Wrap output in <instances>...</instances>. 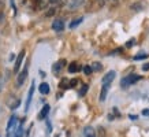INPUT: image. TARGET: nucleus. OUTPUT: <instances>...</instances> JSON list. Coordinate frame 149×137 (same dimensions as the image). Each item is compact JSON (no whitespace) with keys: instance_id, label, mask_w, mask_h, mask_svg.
Here are the masks:
<instances>
[{"instance_id":"f3484780","label":"nucleus","mask_w":149,"mask_h":137,"mask_svg":"<svg viewBox=\"0 0 149 137\" xmlns=\"http://www.w3.org/2000/svg\"><path fill=\"white\" fill-rule=\"evenodd\" d=\"M60 88H62V89L70 88V80H67V78H63V80L60 81Z\"/></svg>"},{"instance_id":"c756f323","label":"nucleus","mask_w":149,"mask_h":137,"mask_svg":"<svg viewBox=\"0 0 149 137\" xmlns=\"http://www.w3.org/2000/svg\"><path fill=\"white\" fill-rule=\"evenodd\" d=\"M6 137H11V132H8V133H7V136H6Z\"/></svg>"},{"instance_id":"a878e982","label":"nucleus","mask_w":149,"mask_h":137,"mask_svg":"<svg viewBox=\"0 0 149 137\" xmlns=\"http://www.w3.org/2000/svg\"><path fill=\"white\" fill-rule=\"evenodd\" d=\"M11 7L14 8V13L17 14V8H15V1H14V0H11Z\"/></svg>"},{"instance_id":"0eeeda50","label":"nucleus","mask_w":149,"mask_h":137,"mask_svg":"<svg viewBox=\"0 0 149 137\" xmlns=\"http://www.w3.org/2000/svg\"><path fill=\"white\" fill-rule=\"evenodd\" d=\"M145 7H146V3H145V1H137V3H133V4H131V10L136 11V13L142 11Z\"/></svg>"},{"instance_id":"6ab92c4d","label":"nucleus","mask_w":149,"mask_h":137,"mask_svg":"<svg viewBox=\"0 0 149 137\" xmlns=\"http://www.w3.org/2000/svg\"><path fill=\"white\" fill-rule=\"evenodd\" d=\"M148 58V55L146 54H138L134 56V60H141V59H146Z\"/></svg>"},{"instance_id":"20e7f679","label":"nucleus","mask_w":149,"mask_h":137,"mask_svg":"<svg viewBox=\"0 0 149 137\" xmlns=\"http://www.w3.org/2000/svg\"><path fill=\"white\" fill-rule=\"evenodd\" d=\"M115 75H116V73H115L113 70L108 71V73H107V74H105V75L103 77V80H101V84H103V85H111V82L113 81Z\"/></svg>"},{"instance_id":"4be33fe9","label":"nucleus","mask_w":149,"mask_h":137,"mask_svg":"<svg viewBox=\"0 0 149 137\" xmlns=\"http://www.w3.org/2000/svg\"><path fill=\"white\" fill-rule=\"evenodd\" d=\"M134 44H136V38H130V40L127 41L126 47H127V48H130V47H133V45H134Z\"/></svg>"},{"instance_id":"a211bd4d","label":"nucleus","mask_w":149,"mask_h":137,"mask_svg":"<svg viewBox=\"0 0 149 137\" xmlns=\"http://www.w3.org/2000/svg\"><path fill=\"white\" fill-rule=\"evenodd\" d=\"M84 73H85L86 75H89V74L93 73V68H92V66H85V67H84Z\"/></svg>"},{"instance_id":"39448f33","label":"nucleus","mask_w":149,"mask_h":137,"mask_svg":"<svg viewBox=\"0 0 149 137\" xmlns=\"http://www.w3.org/2000/svg\"><path fill=\"white\" fill-rule=\"evenodd\" d=\"M33 93H34V81L32 82V87L27 92V99H26V103H25V113H27V110L30 107V103H32V99H33Z\"/></svg>"},{"instance_id":"f8f14e48","label":"nucleus","mask_w":149,"mask_h":137,"mask_svg":"<svg viewBox=\"0 0 149 137\" xmlns=\"http://www.w3.org/2000/svg\"><path fill=\"white\" fill-rule=\"evenodd\" d=\"M78 70H79V66H78L77 62L70 63V66H68V71H70V73H77Z\"/></svg>"},{"instance_id":"aec40b11","label":"nucleus","mask_w":149,"mask_h":137,"mask_svg":"<svg viewBox=\"0 0 149 137\" xmlns=\"http://www.w3.org/2000/svg\"><path fill=\"white\" fill-rule=\"evenodd\" d=\"M92 68H93V71H99V70H101V64L95 62V63L92 64Z\"/></svg>"},{"instance_id":"412c9836","label":"nucleus","mask_w":149,"mask_h":137,"mask_svg":"<svg viewBox=\"0 0 149 137\" xmlns=\"http://www.w3.org/2000/svg\"><path fill=\"white\" fill-rule=\"evenodd\" d=\"M19 104H21V100H15L13 104H11V107H10V108H11V110H17L19 107Z\"/></svg>"},{"instance_id":"cd10ccee","label":"nucleus","mask_w":149,"mask_h":137,"mask_svg":"<svg viewBox=\"0 0 149 137\" xmlns=\"http://www.w3.org/2000/svg\"><path fill=\"white\" fill-rule=\"evenodd\" d=\"M129 118H130V119H133V121H134V119H137V118H138V117H137V115H129Z\"/></svg>"},{"instance_id":"dca6fc26","label":"nucleus","mask_w":149,"mask_h":137,"mask_svg":"<svg viewBox=\"0 0 149 137\" xmlns=\"http://www.w3.org/2000/svg\"><path fill=\"white\" fill-rule=\"evenodd\" d=\"M88 89H89V85H86V84H84V85H82V88L79 89V92H78V95L81 96V97H84V96L86 95V92H88Z\"/></svg>"},{"instance_id":"2eb2a0df","label":"nucleus","mask_w":149,"mask_h":137,"mask_svg":"<svg viewBox=\"0 0 149 137\" xmlns=\"http://www.w3.org/2000/svg\"><path fill=\"white\" fill-rule=\"evenodd\" d=\"M84 133H85V137H95V130H93V128H91V126L85 128Z\"/></svg>"},{"instance_id":"ddd939ff","label":"nucleus","mask_w":149,"mask_h":137,"mask_svg":"<svg viewBox=\"0 0 149 137\" xmlns=\"http://www.w3.org/2000/svg\"><path fill=\"white\" fill-rule=\"evenodd\" d=\"M82 21H84V18H77V19H74V21H72L71 23H70V25H68V27H70V29H74V27H77L78 25H81L82 23Z\"/></svg>"},{"instance_id":"423d86ee","label":"nucleus","mask_w":149,"mask_h":137,"mask_svg":"<svg viewBox=\"0 0 149 137\" xmlns=\"http://www.w3.org/2000/svg\"><path fill=\"white\" fill-rule=\"evenodd\" d=\"M52 29L55 32H63L64 30V22L63 19H55L52 23Z\"/></svg>"},{"instance_id":"4468645a","label":"nucleus","mask_w":149,"mask_h":137,"mask_svg":"<svg viewBox=\"0 0 149 137\" xmlns=\"http://www.w3.org/2000/svg\"><path fill=\"white\" fill-rule=\"evenodd\" d=\"M64 64H66V60H64V59H60L59 62H56V64L54 66V71H59V70L63 67Z\"/></svg>"},{"instance_id":"c85d7f7f","label":"nucleus","mask_w":149,"mask_h":137,"mask_svg":"<svg viewBox=\"0 0 149 137\" xmlns=\"http://www.w3.org/2000/svg\"><path fill=\"white\" fill-rule=\"evenodd\" d=\"M54 11H55V8H52L51 11H48V13H47V15H48V17H49V15H52V14H54Z\"/></svg>"},{"instance_id":"f257e3e1","label":"nucleus","mask_w":149,"mask_h":137,"mask_svg":"<svg viewBox=\"0 0 149 137\" xmlns=\"http://www.w3.org/2000/svg\"><path fill=\"white\" fill-rule=\"evenodd\" d=\"M141 80V77L140 75H136V74H130V75H127V77H125L120 81V85H122L123 88H127L129 85H133L134 82H137V81H140Z\"/></svg>"},{"instance_id":"1a4fd4ad","label":"nucleus","mask_w":149,"mask_h":137,"mask_svg":"<svg viewBox=\"0 0 149 137\" xmlns=\"http://www.w3.org/2000/svg\"><path fill=\"white\" fill-rule=\"evenodd\" d=\"M49 110H51L49 104H45V106H44V107L41 108L40 114H38V119H45L47 117H48V114H49Z\"/></svg>"},{"instance_id":"9b49d317","label":"nucleus","mask_w":149,"mask_h":137,"mask_svg":"<svg viewBox=\"0 0 149 137\" xmlns=\"http://www.w3.org/2000/svg\"><path fill=\"white\" fill-rule=\"evenodd\" d=\"M109 87H111V85H103V88H101V92H100V101H104V100H105Z\"/></svg>"},{"instance_id":"bb28decb","label":"nucleus","mask_w":149,"mask_h":137,"mask_svg":"<svg viewBox=\"0 0 149 137\" xmlns=\"http://www.w3.org/2000/svg\"><path fill=\"white\" fill-rule=\"evenodd\" d=\"M142 115H145V117H149V108L148 110H144V111H142Z\"/></svg>"},{"instance_id":"393cba45","label":"nucleus","mask_w":149,"mask_h":137,"mask_svg":"<svg viewBox=\"0 0 149 137\" xmlns=\"http://www.w3.org/2000/svg\"><path fill=\"white\" fill-rule=\"evenodd\" d=\"M47 126H48V133L52 132V125H51L49 121H47Z\"/></svg>"},{"instance_id":"b1692460","label":"nucleus","mask_w":149,"mask_h":137,"mask_svg":"<svg viewBox=\"0 0 149 137\" xmlns=\"http://www.w3.org/2000/svg\"><path fill=\"white\" fill-rule=\"evenodd\" d=\"M142 70H144V71H148L149 70V62L148 63H145V64H142Z\"/></svg>"},{"instance_id":"f03ea898","label":"nucleus","mask_w":149,"mask_h":137,"mask_svg":"<svg viewBox=\"0 0 149 137\" xmlns=\"http://www.w3.org/2000/svg\"><path fill=\"white\" fill-rule=\"evenodd\" d=\"M27 73H29V64H26V66H25V68H23L22 71H19L18 78H17V84H18V87H22V85H23L25 80L27 78Z\"/></svg>"},{"instance_id":"7ed1b4c3","label":"nucleus","mask_w":149,"mask_h":137,"mask_svg":"<svg viewBox=\"0 0 149 137\" xmlns=\"http://www.w3.org/2000/svg\"><path fill=\"white\" fill-rule=\"evenodd\" d=\"M23 58H25V50L21 51L19 55L17 56V60H15V64H14V71H15V73H19V68H21V66H22Z\"/></svg>"},{"instance_id":"5701e85b","label":"nucleus","mask_w":149,"mask_h":137,"mask_svg":"<svg viewBox=\"0 0 149 137\" xmlns=\"http://www.w3.org/2000/svg\"><path fill=\"white\" fill-rule=\"evenodd\" d=\"M78 84V80L77 78H72V80H70V88H74L75 85Z\"/></svg>"},{"instance_id":"9d476101","label":"nucleus","mask_w":149,"mask_h":137,"mask_svg":"<svg viewBox=\"0 0 149 137\" xmlns=\"http://www.w3.org/2000/svg\"><path fill=\"white\" fill-rule=\"evenodd\" d=\"M38 91H40L41 95H48V93H49V91H51V89H49V85H48L47 82H42L40 87H38Z\"/></svg>"},{"instance_id":"6e6552de","label":"nucleus","mask_w":149,"mask_h":137,"mask_svg":"<svg viewBox=\"0 0 149 137\" xmlns=\"http://www.w3.org/2000/svg\"><path fill=\"white\" fill-rule=\"evenodd\" d=\"M17 121H18V117L17 115H13L11 118H10V121H8V123H7V133L8 132H11L14 128H15V125H17Z\"/></svg>"}]
</instances>
